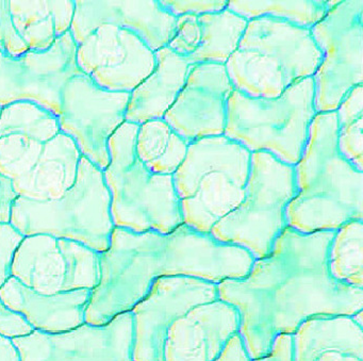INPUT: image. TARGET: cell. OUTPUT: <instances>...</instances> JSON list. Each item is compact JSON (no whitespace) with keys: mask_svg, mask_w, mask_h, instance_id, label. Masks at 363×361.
Masks as SVG:
<instances>
[{"mask_svg":"<svg viewBox=\"0 0 363 361\" xmlns=\"http://www.w3.org/2000/svg\"><path fill=\"white\" fill-rule=\"evenodd\" d=\"M335 235L288 226L245 278L218 284V299L239 311V333L250 360L269 355L278 335H293L308 318L362 311L363 289L342 284L329 272Z\"/></svg>","mask_w":363,"mask_h":361,"instance_id":"obj_1","label":"cell"},{"mask_svg":"<svg viewBox=\"0 0 363 361\" xmlns=\"http://www.w3.org/2000/svg\"><path fill=\"white\" fill-rule=\"evenodd\" d=\"M255 260L244 248L186 224L167 235L114 227L109 248L99 252V282L91 291L84 320L103 326L131 311L158 278L190 276L214 284L243 279Z\"/></svg>","mask_w":363,"mask_h":361,"instance_id":"obj_2","label":"cell"},{"mask_svg":"<svg viewBox=\"0 0 363 361\" xmlns=\"http://www.w3.org/2000/svg\"><path fill=\"white\" fill-rule=\"evenodd\" d=\"M82 158L52 112L26 101L1 109L0 174L18 196L59 199L75 182Z\"/></svg>","mask_w":363,"mask_h":361,"instance_id":"obj_3","label":"cell"},{"mask_svg":"<svg viewBox=\"0 0 363 361\" xmlns=\"http://www.w3.org/2000/svg\"><path fill=\"white\" fill-rule=\"evenodd\" d=\"M297 193L288 225L301 233L335 231L363 218V171L337 148L335 111L318 113L303 156L294 165Z\"/></svg>","mask_w":363,"mask_h":361,"instance_id":"obj_4","label":"cell"},{"mask_svg":"<svg viewBox=\"0 0 363 361\" xmlns=\"http://www.w3.org/2000/svg\"><path fill=\"white\" fill-rule=\"evenodd\" d=\"M322 59L311 29L262 16L248 21L225 67L235 90L275 99L293 84L313 77Z\"/></svg>","mask_w":363,"mask_h":361,"instance_id":"obj_5","label":"cell"},{"mask_svg":"<svg viewBox=\"0 0 363 361\" xmlns=\"http://www.w3.org/2000/svg\"><path fill=\"white\" fill-rule=\"evenodd\" d=\"M252 152L226 135L189 144L186 158L173 174L184 224L203 233L243 201Z\"/></svg>","mask_w":363,"mask_h":361,"instance_id":"obj_6","label":"cell"},{"mask_svg":"<svg viewBox=\"0 0 363 361\" xmlns=\"http://www.w3.org/2000/svg\"><path fill=\"white\" fill-rule=\"evenodd\" d=\"M139 125L125 122L109 141L104 171L114 226L135 233H171L184 224L173 175L152 173L135 154Z\"/></svg>","mask_w":363,"mask_h":361,"instance_id":"obj_7","label":"cell"},{"mask_svg":"<svg viewBox=\"0 0 363 361\" xmlns=\"http://www.w3.org/2000/svg\"><path fill=\"white\" fill-rule=\"evenodd\" d=\"M10 223L25 237L54 235L106 252L116 226L104 172L82 156L75 182L62 196L50 201L16 197Z\"/></svg>","mask_w":363,"mask_h":361,"instance_id":"obj_8","label":"cell"},{"mask_svg":"<svg viewBox=\"0 0 363 361\" xmlns=\"http://www.w3.org/2000/svg\"><path fill=\"white\" fill-rule=\"evenodd\" d=\"M313 78L301 80L275 99L233 90L224 135L250 150L273 155L294 167L303 156L316 116Z\"/></svg>","mask_w":363,"mask_h":361,"instance_id":"obj_9","label":"cell"},{"mask_svg":"<svg viewBox=\"0 0 363 361\" xmlns=\"http://www.w3.org/2000/svg\"><path fill=\"white\" fill-rule=\"evenodd\" d=\"M296 193L293 165L269 152H252L243 201L212 227L210 235L244 248L256 260L264 258L289 226L286 208Z\"/></svg>","mask_w":363,"mask_h":361,"instance_id":"obj_10","label":"cell"},{"mask_svg":"<svg viewBox=\"0 0 363 361\" xmlns=\"http://www.w3.org/2000/svg\"><path fill=\"white\" fill-rule=\"evenodd\" d=\"M363 1L340 0L311 28L323 54L313 75L316 113L333 112L363 82Z\"/></svg>","mask_w":363,"mask_h":361,"instance_id":"obj_11","label":"cell"},{"mask_svg":"<svg viewBox=\"0 0 363 361\" xmlns=\"http://www.w3.org/2000/svg\"><path fill=\"white\" fill-rule=\"evenodd\" d=\"M129 99L130 93L105 90L82 72L63 86L57 118L61 131L103 172L110 163V139L126 122Z\"/></svg>","mask_w":363,"mask_h":361,"instance_id":"obj_12","label":"cell"},{"mask_svg":"<svg viewBox=\"0 0 363 361\" xmlns=\"http://www.w3.org/2000/svg\"><path fill=\"white\" fill-rule=\"evenodd\" d=\"M11 276L42 294L92 290L99 282V252L73 240L28 235L14 254Z\"/></svg>","mask_w":363,"mask_h":361,"instance_id":"obj_13","label":"cell"},{"mask_svg":"<svg viewBox=\"0 0 363 361\" xmlns=\"http://www.w3.org/2000/svg\"><path fill=\"white\" fill-rule=\"evenodd\" d=\"M79 72L71 31L44 52H28L18 58L0 52V109L26 101L58 118L63 86Z\"/></svg>","mask_w":363,"mask_h":361,"instance_id":"obj_14","label":"cell"},{"mask_svg":"<svg viewBox=\"0 0 363 361\" xmlns=\"http://www.w3.org/2000/svg\"><path fill=\"white\" fill-rule=\"evenodd\" d=\"M76 65L101 88L131 93L152 73L157 58L133 31L104 24L76 44Z\"/></svg>","mask_w":363,"mask_h":361,"instance_id":"obj_15","label":"cell"},{"mask_svg":"<svg viewBox=\"0 0 363 361\" xmlns=\"http://www.w3.org/2000/svg\"><path fill=\"white\" fill-rule=\"evenodd\" d=\"M218 299V284L201 278L169 276L155 280L131 310L133 361H164L165 335L172 323L194 306Z\"/></svg>","mask_w":363,"mask_h":361,"instance_id":"obj_16","label":"cell"},{"mask_svg":"<svg viewBox=\"0 0 363 361\" xmlns=\"http://www.w3.org/2000/svg\"><path fill=\"white\" fill-rule=\"evenodd\" d=\"M12 342L21 361H133V312L118 314L103 326L84 323L60 333L35 329Z\"/></svg>","mask_w":363,"mask_h":361,"instance_id":"obj_17","label":"cell"},{"mask_svg":"<svg viewBox=\"0 0 363 361\" xmlns=\"http://www.w3.org/2000/svg\"><path fill=\"white\" fill-rule=\"evenodd\" d=\"M233 90L224 65H191L184 88L163 120L189 144L224 135L227 105Z\"/></svg>","mask_w":363,"mask_h":361,"instance_id":"obj_18","label":"cell"},{"mask_svg":"<svg viewBox=\"0 0 363 361\" xmlns=\"http://www.w3.org/2000/svg\"><path fill=\"white\" fill-rule=\"evenodd\" d=\"M75 0H0V52L11 58L50 50L71 30Z\"/></svg>","mask_w":363,"mask_h":361,"instance_id":"obj_19","label":"cell"},{"mask_svg":"<svg viewBox=\"0 0 363 361\" xmlns=\"http://www.w3.org/2000/svg\"><path fill=\"white\" fill-rule=\"evenodd\" d=\"M239 329V311L230 304L220 299L199 304L172 323L164 361H216Z\"/></svg>","mask_w":363,"mask_h":361,"instance_id":"obj_20","label":"cell"},{"mask_svg":"<svg viewBox=\"0 0 363 361\" xmlns=\"http://www.w3.org/2000/svg\"><path fill=\"white\" fill-rule=\"evenodd\" d=\"M104 24L116 25L133 31L156 52L169 45L175 33L177 18L161 6L160 0H75L69 31L76 44Z\"/></svg>","mask_w":363,"mask_h":361,"instance_id":"obj_21","label":"cell"},{"mask_svg":"<svg viewBox=\"0 0 363 361\" xmlns=\"http://www.w3.org/2000/svg\"><path fill=\"white\" fill-rule=\"evenodd\" d=\"M247 23L227 8L214 13L179 16L167 48L190 65H225L237 50Z\"/></svg>","mask_w":363,"mask_h":361,"instance_id":"obj_22","label":"cell"},{"mask_svg":"<svg viewBox=\"0 0 363 361\" xmlns=\"http://www.w3.org/2000/svg\"><path fill=\"white\" fill-rule=\"evenodd\" d=\"M89 289L46 295L10 277L0 288V301L10 311L22 316L35 331L60 333L84 324L91 296Z\"/></svg>","mask_w":363,"mask_h":361,"instance_id":"obj_23","label":"cell"},{"mask_svg":"<svg viewBox=\"0 0 363 361\" xmlns=\"http://www.w3.org/2000/svg\"><path fill=\"white\" fill-rule=\"evenodd\" d=\"M292 337L293 361H363L362 311L313 316Z\"/></svg>","mask_w":363,"mask_h":361,"instance_id":"obj_24","label":"cell"},{"mask_svg":"<svg viewBox=\"0 0 363 361\" xmlns=\"http://www.w3.org/2000/svg\"><path fill=\"white\" fill-rule=\"evenodd\" d=\"M152 73L130 93L126 122L141 125L164 118L184 88L191 65L171 48L156 52Z\"/></svg>","mask_w":363,"mask_h":361,"instance_id":"obj_25","label":"cell"},{"mask_svg":"<svg viewBox=\"0 0 363 361\" xmlns=\"http://www.w3.org/2000/svg\"><path fill=\"white\" fill-rule=\"evenodd\" d=\"M189 143L163 118L139 125L135 154L152 173L173 175L188 152Z\"/></svg>","mask_w":363,"mask_h":361,"instance_id":"obj_26","label":"cell"},{"mask_svg":"<svg viewBox=\"0 0 363 361\" xmlns=\"http://www.w3.org/2000/svg\"><path fill=\"white\" fill-rule=\"evenodd\" d=\"M340 0H228L227 9L247 21L269 16L311 29Z\"/></svg>","mask_w":363,"mask_h":361,"instance_id":"obj_27","label":"cell"},{"mask_svg":"<svg viewBox=\"0 0 363 361\" xmlns=\"http://www.w3.org/2000/svg\"><path fill=\"white\" fill-rule=\"evenodd\" d=\"M331 276L342 284L363 289V221L346 223L335 231L329 248Z\"/></svg>","mask_w":363,"mask_h":361,"instance_id":"obj_28","label":"cell"},{"mask_svg":"<svg viewBox=\"0 0 363 361\" xmlns=\"http://www.w3.org/2000/svg\"><path fill=\"white\" fill-rule=\"evenodd\" d=\"M337 148L352 165L363 171V86L354 87L335 110Z\"/></svg>","mask_w":363,"mask_h":361,"instance_id":"obj_29","label":"cell"},{"mask_svg":"<svg viewBox=\"0 0 363 361\" xmlns=\"http://www.w3.org/2000/svg\"><path fill=\"white\" fill-rule=\"evenodd\" d=\"M24 238L11 223L0 222V288L11 277L14 254Z\"/></svg>","mask_w":363,"mask_h":361,"instance_id":"obj_30","label":"cell"},{"mask_svg":"<svg viewBox=\"0 0 363 361\" xmlns=\"http://www.w3.org/2000/svg\"><path fill=\"white\" fill-rule=\"evenodd\" d=\"M161 6L176 18L201 16L226 9L228 0H160Z\"/></svg>","mask_w":363,"mask_h":361,"instance_id":"obj_31","label":"cell"},{"mask_svg":"<svg viewBox=\"0 0 363 361\" xmlns=\"http://www.w3.org/2000/svg\"><path fill=\"white\" fill-rule=\"evenodd\" d=\"M35 331L20 314L10 311L0 301V333L10 338L22 337Z\"/></svg>","mask_w":363,"mask_h":361,"instance_id":"obj_32","label":"cell"},{"mask_svg":"<svg viewBox=\"0 0 363 361\" xmlns=\"http://www.w3.org/2000/svg\"><path fill=\"white\" fill-rule=\"evenodd\" d=\"M292 340V335H278L269 355L250 361H293Z\"/></svg>","mask_w":363,"mask_h":361,"instance_id":"obj_33","label":"cell"},{"mask_svg":"<svg viewBox=\"0 0 363 361\" xmlns=\"http://www.w3.org/2000/svg\"><path fill=\"white\" fill-rule=\"evenodd\" d=\"M16 197L10 180L0 174V222L10 223L11 208Z\"/></svg>","mask_w":363,"mask_h":361,"instance_id":"obj_34","label":"cell"},{"mask_svg":"<svg viewBox=\"0 0 363 361\" xmlns=\"http://www.w3.org/2000/svg\"><path fill=\"white\" fill-rule=\"evenodd\" d=\"M216 361H250L240 333H235Z\"/></svg>","mask_w":363,"mask_h":361,"instance_id":"obj_35","label":"cell"},{"mask_svg":"<svg viewBox=\"0 0 363 361\" xmlns=\"http://www.w3.org/2000/svg\"><path fill=\"white\" fill-rule=\"evenodd\" d=\"M0 361H21L20 352L12 338L0 333Z\"/></svg>","mask_w":363,"mask_h":361,"instance_id":"obj_36","label":"cell"}]
</instances>
